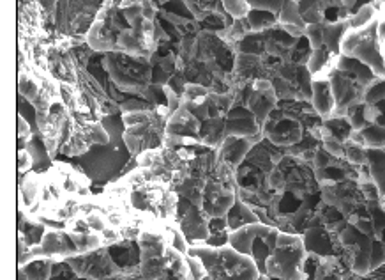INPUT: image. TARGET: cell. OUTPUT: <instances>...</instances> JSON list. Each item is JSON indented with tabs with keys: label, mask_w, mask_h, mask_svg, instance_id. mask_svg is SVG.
Wrapping results in <instances>:
<instances>
[{
	"label": "cell",
	"mask_w": 385,
	"mask_h": 280,
	"mask_svg": "<svg viewBox=\"0 0 385 280\" xmlns=\"http://www.w3.org/2000/svg\"><path fill=\"white\" fill-rule=\"evenodd\" d=\"M101 121L112 135V142L106 146H92L87 153L76 158V167L92 183L106 185L108 181H113L118 176H122L129 161H133L135 158L131 156L124 142L122 114L103 117Z\"/></svg>",
	"instance_id": "cell-1"
},
{
	"label": "cell",
	"mask_w": 385,
	"mask_h": 280,
	"mask_svg": "<svg viewBox=\"0 0 385 280\" xmlns=\"http://www.w3.org/2000/svg\"><path fill=\"white\" fill-rule=\"evenodd\" d=\"M191 256L202 259L207 268V277L203 280H258L262 271L251 256L237 252L230 245L190 246Z\"/></svg>",
	"instance_id": "cell-2"
},
{
	"label": "cell",
	"mask_w": 385,
	"mask_h": 280,
	"mask_svg": "<svg viewBox=\"0 0 385 280\" xmlns=\"http://www.w3.org/2000/svg\"><path fill=\"white\" fill-rule=\"evenodd\" d=\"M108 80L122 94L142 96L153 86V64L149 57H133L122 51H110L101 61Z\"/></svg>",
	"instance_id": "cell-3"
},
{
	"label": "cell",
	"mask_w": 385,
	"mask_h": 280,
	"mask_svg": "<svg viewBox=\"0 0 385 280\" xmlns=\"http://www.w3.org/2000/svg\"><path fill=\"white\" fill-rule=\"evenodd\" d=\"M306 259L308 250L302 234L281 231L276 249L265 263V275L279 280H306Z\"/></svg>",
	"instance_id": "cell-4"
},
{
	"label": "cell",
	"mask_w": 385,
	"mask_h": 280,
	"mask_svg": "<svg viewBox=\"0 0 385 280\" xmlns=\"http://www.w3.org/2000/svg\"><path fill=\"white\" fill-rule=\"evenodd\" d=\"M105 0H58L53 25L64 36H87Z\"/></svg>",
	"instance_id": "cell-5"
},
{
	"label": "cell",
	"mask_w": 385,
	"mask_h": 280,
	"mask_svg": "<svg viewBox=\"0 0 385 280\" xmlns=\"http://www.w3.org/2000/svg\"><path fill=\"white\" fill-rule=\"evenodd\" d=\"M342 55L357 59L369 66L379 79H385V61L382 48L376 39V21L362 31H348L342 41Z\"/></svg>",
	"instance_id": "cell-6"
},
{
	"label": "cell",
	"mask_w": 385,
	"mask_h": 280,
	"mask_svg": "<svg viewBox=\"0 0 385 280\" xmlns=\"http://www.w3.org/2000/svg\"><path fill=\"white\" fill-rule=\"evenodd\" d=\"M66 263L71 266V270L75 271L78 277L88 280H106L122 271V268L110 256L108 246H101L94 252L68 257Z\"/></svg>",
	"instance_id": "cell-7"
},
{
	"label": "cell",
	"mask_w": 385,
	"mask_h": 280,
	"mask_svg": "<svg viewBox=\"0 0 385 280\" xmlns=\"http://www.w3.org/2000/svg\"><path fill=\"white\" fill-rule=\"evenodd\" d=\"M264 131V139L269 140L270 144L277 147H288L295 146L302 140V123L297 119V117H292L288 114H284L283 110L276 109L270 117L267 119V123L262 128Z\"/></svg>",
	"instance_id": "cell-8"
},
{
	"label": "cell",
	"mask_w": 385,
	"mask_h": 280,
	"mask_svg": "<svg viewBox=\"0 0 385 280\" xmlns=\"http://www.w3.org/2000/svg\"><path fill=\"white\" fill-rule=\"evenodd\" d=\"M31 254L34 259L48 257L53 261H66L68 257L78 256V249L71 234L66 229H48L43 241L39 245L31 246Z\"/></svg>",
	"instance_id": "cell-9"
},
{
	"label": "cell",
	"mask_w": 385,
	"mask_h": 280,
	"mask_svg": "<svg viewBox=\"0 0 385 280\" xmlns=\"http://www.w3.org/2000/svg\"><path fill=\"white\" fill-rule=\"evenodd\" d=\"M237 201V188L227 186L220 179L212 178L205 183L203 188L202 209L209 219L214 216H227Z\"/></svg>",
	"instance_id": "cell-10"
},
{
	"label": "cell",
	"mask_w": 385,
	"mask_h": 280,
	"mask_svg": "<svg viewBox=\"0 0 385 280\" xmlns=\"http://www.w3.org/2000/svg\"><path fill=\"white\" fill-rule=\"evenodd\" d=\"M227 134L232 137L264 140L262 126L246 105H235L227 114Z\"/></svg>",
	"instance_id": "cell-11"
},
{
	"label": "cell",
	"mask_w": 385,
	"mask_h": 280,
	"mask_svg": "<svg viewBox=\"0 0 385 280\" xmlns=\"http://www.w3.org/2000/svg\"><path fill=\"white\" fill-rule=\"evenodd\" d=\"M177 222H179L180 229H183L184 236H186L190 246L205 245L210 231H209V216L205 215V211H203L202 208L191 204L190 208L186 209V213H184Z\"/></svg>",
	"instance_id": "cell-12"
},
{
	"label": "cell",
	"mask_w": 385,
	"mask_h": 280,
	"mask_svg": "<svg viewBox=\"0 0 385 280\" xmlns=\"http://www.w3.org/2000/svg\"><path fill=\"white\" fill-rule=\"evenodd\" d=\"M302 238H304V246L308 254H314V256L320 257L336 256L339 246H342L339 236L331 234L324 226L309 227L308 231H304Z\"/></svg>",
	"instance_id": "cell-13"
},
{
	"label": "cell",
	"mask_w": 385,
	"mask_h": 280,
	"mask_svg": "<svg viewBox=\"0 0 385 280\" xmlns=\"http://www.w3.org/2000/svg\"><path fill=\"white\" fill-rule=\"evenodd\" d=\"M258 142H260V139H244L228 135L225 142L221 144L220 149H217V164L220 161H227V164L239 169Z\"/></svg>",
	"instance_id": "cell-14"
},
{
	"label": "cell",
	"mask_w": 385,
	"mask_h": 280,
	"mask_svg": "<svg viewBox=\"0 0 385 280\" xmlns=\"http://www.w3.org/2000/svg\"><path fill=\"white\" fill-rule=\"evenodd\" d=\"M202 130V121L196 119L195 116L186 109L183 103L179 110L172 114L166 121V134L180 135V137H198Z\"/></svg>",
	"instance_id": "cell-15"
},
{
	"label": "cell",
	"mask_w": 385,
	"mask_h": 280,
	"mask_svg": "<svg viewBox=\"0 0 385 280\" xmlns=\"http://www.w3.org/2000/svg\"><path fill=\"white\" fill-rule=\"evenodd\" d=\"M277 105H279V98H277L274 89L265 91V93H257V91L251 89L246 99V106L250 109V112L253 114L255 119L258 121L262 128L267 123L270 114L277 109Z\"/></svg>",
	"instance_id": "cell-16"
},
{
	"label": "cell",
	"mask_w": 385,
	"mask_h": 280,
	"mask_svg": "<svg viewBox=\"0 0 385 280\" xmlns=\"http://www.w3.org/2000/svg\"><path fill=\"white\" fill-rule=\"evenodd\" d=\"M311 106L322 119H329L336 110V98L329 80H314Z\"/></svg>",
	"instance_id": "cell-17"
},
{
	"label": "cell",
	"mask_w": 385,
	"mask_h": 280,
	"mask_svg": "<svg viewBox=\"0 0 385 280\" xmlns=\"http://www.w3.org/2000/svg\"><path fill=\"white\" fill-rule=\"evenodd\" d=\"M270 226L264 222L250 224V226H244L240 229H235L230 233V239H228V245L233 246L237 252L244 254V256H251V250H253L255 239L260 234H264Z\"/></svg>",
	"instance_id": "cell-18"
},
{
	"label": "cell",
	"mask_w": 385,
	"mask_h": 280,
	"mask_svg": "<svg viewBox=\"0 0 385 280\" xmlns=\"http://www.w3.org/2000/svg\"><path fill=\"white\" fill-rule=\"evenodd\" d=\"M227 137V117H209L202 123L200 140H202L203 146L217 151Z\"/></svg>",
	"instance_id": "cell-19"
},
{
	"label": "cell",
	"mask_w": 385,
	"mask_h": 280,
	"mask_svg": "<svg viewBox=\"0 0 385 280\" xmlns=\"http://www.w3.org/2000/svg\"><path fill=\"white\" fill-rule=\"evenodd\" d=\"M92 146H94V144H92L91 139H88L85 128L73 119L71 135H69V139L62 144L61 153L68 158H78V156H81V154L87 153Z\"/></svg>",
	"instance_id": "cell-20"
},
{
	"label": "cell",
	"mask_w": 385,
	"mask_h": 280,
	"mask_svg": "<svg viewBox=\"0 0 385 280\" xmlns=\"http://www.w3.org/2000/svg\"><path fill=\"white\" fill-rule=\"evenodd\" d=\"M227 219H228V229H230V233L235 229H240V227H244V226H250V224L260 222V219H258V215L255 213V209L239 197H237L233 208L228 211Z\"/></svg>",
	"instance_id": "cell-21"
},
{
	"label": "cell",
	"mask_w": 385,
	"mask_h": 280,
	"mask_svg": "<svg viewBox=\"0 0 385 280\" xmlns=\"http://www.w3.org/2000/svg\"><path fill=\"white\" fill-rule=\"evenodd\" d=\"M350 31L348 20L325 21L324 24V45L334 55H342V41L346 32Z\"/></svg>",
	"instance_id": "cell-22"
},
{
	"label": "cell",
	"mask_w": 385,
	"mask_h": 280,
	"mask_svg": "<svg viewBox=\"0 0 385 280\" xmlns=\"http://www.w3.org/2000/svg\"><path fill=\"white\" fill-rule=\"evenodd\" d=\"M41 93L43 89H41V82L34 69H21L18 75V94L27 103H34Z\"/></svg>",
	"instance_id": "cell-23"
},
{
	"label": "cell",
	"mask_w": 385,
	"mask_h": 280,
	"mask_svg": "<svg viewBox=\"0 0 385 280\" xmlns=\"http://www.w3.org/2000/svg\"><path fill=\"white\" fill-rule=\"evenodd\" d=\"M314 280H346L339 257H320L317 263V270H314Z\"/></svg>",
	"instance_id": "cell-24"
},
{
	"label": "cell",
	"mask_w": 385,
	"mask_h": 280,
	"mask_svg": "<svg viewBox=\"0 0 385 280\" xmlns=\"http://www.w3.org/2000/svg\"><path fill=\"white\" fill-rule=\"evenodd\" d=\"M57 261L48 259V257H39L25 266L18 268V274L24 275L27 280H50L53 274V266Z\"/></svg>",
	"instance_id": "cell-25"
},
{
	"label": "cell",
	"mask_w": 385,
	"mask_h": 280,
	"mask_svg": "<svg viewBox=\"0 0 385 280\" xmlns=\"http://www.w3.org/2000/svg\"><path fill=\"white\" fill-rule=\"evenodd\" d=\"M205 183L203 179L198 178H188L186 181L180 183L179 186H175L173 190L179 194V197L186 199V201H190L191 204L198 206V208H202V202H203V188H205Z\"/></svg>",
	"instance_id": "cell-26"
},
{
	"label": "cell",
	"mask_w": 385,
	"mask_h": 280,
	"mask_svg": "<svg viewBox=\"0 0 385 280\" xmlns=\"http://www.w3.org/2000/svg\"><path fill=\"white\" fill-rule=\"evenodd\" d=\"M277 21H279V25H299L302 29L308 27V24L302 18L301 2L299 0H287L279 13H277Z\"/></svg>",
	"instance_id": "cell-27"
},
{
	"label": "cell",
	"mask_w": 385,
	"mask_h": 280,
	"mask_svg": "<svg viewBox=\"0 0 385 280\" xmlns=\"http://www.w3.org/2000/svg\"><path fill=\"white\" fill-rule=\"evenodd\" d=\"M247 21H250L253 32H267L276 25H279L277 14L265 9H251V13L247 14Z\"/></svg>",
	"instance_id": "cell-28"
},
{
	"label": "cell",
	"mask_w": 385,
	"mask_h": 280,
	"mask_svg": "<svg viewBox=\"0 0 385 280\" xmlns=\"http://www.w3.org/2000/svg\"><path fill=\"white\" fill-rule=\"evenodd\" d=\"M375 21H376V7L373 6V4H362V6L348 18V25H350L351 31L368 29L369 25H373Z\"/></svg>",
	"instance_id": "cell-29"
},
{
	"label": "cell",
	"mask_w": 385,
	"mask_h": 280,
	"mask_svg": "<svg viewBox=\"0 0 385 280\" xmlns=\"http://www.w3.org/2000/svg\"><path fill=\"white\" fill-rule=\"evenodd\" d=\"M237 54L265 55V32H251L235 48Z\"/></svg>",
	"instance_id": "cell-30"
},
{
	"label": "cell",
	"mask_w": 385,
	"mask_h": 280,
	"mask_svg": "<svg viewBox=\"0 0 385 280\" xmlns=\"http://www.w3.org/2000/svg\"><path fill=\"white\" fill-rule=\"evenodd\" d=\"M85 131H87L88 139H91V142L94 144V146H106V144L112 142V135H110V131L106 130V126L103 124V121H91V123L85 124Z\"/></svg>",
	"instance_id": "cell-31"
},
{
	"label": "cell",
	"mask_w": 385,
	"mask_h": 280,
	"mask_svg": "<svg viewBox=\"0 0 385 280\" xmlns=\"http://www.w3.org/2000/svg\"><path fill=\"white\" fill-rule=\"evenodd\" d=\"M368 149H385V124H369L362 130Z\"/></svg>",
	"instance_id": "cell-32"
},
{
	"label": "cell",
	"mask_w": 385,
	"mask_h": 280,
	"mask_svg": "<svg viewBox=\"0 0 385 280\" xmlns=\"http://www.w3.org/2000/svg\"><path fill=\"white\" fill-rule=\"evenodd\" d=\"M71 234V233H69ZM73 241H75L78 254H88V252H94V250L101 249L103 241H101V236L96 234V233H88V234H71Z\"/></svg>",
	"instance_id": "cell-33"
},
{
	"label": "cell",
	"mask_w": 385,
	"mask_h": 280,
	"mask_svg": "<svg viewBox=\"0 0 385 280\" xmlns=\"http://www.w3.org/2000/svg\"><path fill=\"white\" fill-rule=\"evenodd\" d=\"M345 160L350 161L355 167H362V165H368V147L359 146V144L345 142Z\"/></svg>",
	"instance_id": "cell-34"
},
{
	"label": "cell",
	"mask_w": 385,
	"mask_h": 280,
	"mask_svg": "<svg viewBox=\"0 0 385 280\" xmlns=\"http://www.w3.org/2000/svg\"><path fill=\"white\" fill-rule=\"evenodd\" d=\"M223 7L232 20H244L253 9L247 0H225Z\"/></svg>",
	"instance_id": "cell-35"
},
{
	"label": "cell",
	"mask_w": 385,
	"mask_h": 280,
	"mask_svg": "<svg viewBox=\"0 0 385 280\" xmlns=\"http://www.w3.org/2000/svg\"><path fill=\"white\" fill-rule=\"evenodd\" d=\"M210 91L207 86H202V84L196 82H188L186 87H184L183 93V101L186 103H198V101H205L209 98Z\"/></svg>",
	"instance_id": "cell-36"
},
{
	"label": "cell",
	"mask_w": 385,
	"mask_h": 280,
	"mask_svg": "<svg viewBox=\"0 0 385 280\" xmlns=\"http://www.w3.org/2000/svg\"><path fill=\"white\" fill-rule=\"evenodd\" d=\"M265 185H267L269 190L274 191V194H284V190H287V174H284V171L279 165H276V167L269 172L267 179H265Z\"/></svg>",
	"instance_id": "cell-37"
},
{
	"label": "cell",
	"mask_w": 385,
	"mask_h": 280,
	"mask_svg": "<svg viewBox=\"0 0 385 280\" xmlns=\"http://www.w3.org/2000/svg\"><path fill=\"white\" fill-rule=\"evenodd\" d=\"M384 99H385V79H376L375 82L369 84L368 89H366L364 103L376 105V103L384 101Z\"/></svg>",
	"instance_id": "cell-38"
},
{
	"label": "cell",
	"mask_w": 385,
	"mask_h": 280,
	"mask_svg": "<svg viewBox=\"0 0 385 280\" xmlns=\"http://www.w3.org/2000/svg\"><path fill=\"white\" fill-rule=\"evenodd\" d=\"M155 109L153 103H149L147 99H143L142 96H135V98H128L120 103V112L129 114V112H142V110H150Z\"/></svg>",
	"instance_id": "cell-39"
},
{
	"label": "cell",
	"mask_w": 385,
	"mask_h": 280,
	"mask_svg": "<svg viewBox=\"0 0 385 280\" xmlns=\"http://www.w3.org/2000/svg\"><path fill=\"white\" fill-rule=\"evenodd\" d=\"M85 220H87V224L91 226L92 233H96V234H101L103 231L108 227V220H106V215L101 211V209H96V211L85 215Z\"/></svg>",
	"instance_id": "cell-40"
},
{
	"label": "cell",
	"mask_w": 385,
	"mask_h": 280,
	"mask_svg": "<svg viewBox=\"0 0 385 280\" xmlns=\"http://www.w3.org/2000/svg\"><path fill=\"white\" fill-rule=\"evenodd\" d=\"M306 39L309 41V45L313 50H318V48H324V24L318 25H308L304 32Z\"/></svg>",
	"instance_id": "cell-41"
},
{
	"label": "cell",
	"mask_w": 385,
	"mask_h": 280,
	"mask_svg": "<svg viewBox=\"0 0 385 280\" xmlns=\"http://www.w3.org/2000/svg\"><path fill=\"white\" fill-rule=\"evenodd\" d=\"M186 261H188V266H190L191 280H203L207 277V268H205V264L202 263V259H200V257L188 254Z\"/></svg>",
	"instance_id": "cell-42"
},
{
	"label": "cell",
	"mask_w": 385,
	"mask_h": 280,
	"mask_svg": "<svg viewBox=\"0 0 385 280\" xmlns=\"http://www.w3.org/2000/svg\"><path fill=\"white\" fill-rule=\"evenodd\" d=\"M385 264V246L382 239H373V250H371V266L373 271L379 270L380 266Z\"/></svg>",
	"instance_id": "cell-43"
},
{
	"label": "cell",
	"mask_w": 385,
	"mask_h": 280,
	"mask_svg": "<svg viewBox=\"0 0 385 280\" xmlns=\"http://www.w3.org/2000/svg\"><path fill=\"white\" fill-rule=\"evenodd\" d=\"M34 171V158L29 153V149L18 151V174H27Z\"/></svg>",
	"instance_id": "cell-44"
},
{
	"label": "cell",
	"mask_w": 385,
	"mask_h": 280,
	"mask_svg": "<svg viewBox=\"0 0 385 280\" xmlns=\"http://www.w3.org/2000/svg\"><path fill=\"white\" fill-rule=\"evenodd\" d=\"M247 2L251 4L253 9H265V11H270V13L277 14L287 0H247Z\"/></svg>",
	"instance_id": "cell-45"
},
{
	"label": "cell",
	"mask_w": 385,
	"mask_h": 280,
	"mask_svg": "<svg viewBox=\"0 0 385 280\" xmlns=\"http://www.w3.org/2000/svg\"><path fill=\"white\" fill-rule=\"evenodd\" d=\"M163 91H165L166 106H168L170 116H172V114L175 112V110H179L180 106H183V96H180L179 93H175V91H173L170 86L163 87Z\"/></svg>",
	"instance_id": "cell-46"
},
{
	"label": "cell",
	"mask_w": 385,
	"mask_h": 280,
	"mask_svg": "<svg viewBox=\"0 0 385 280\" xmlns=\"http://www.w3.org/2000/svg\"><path fill=\"white\" fill-rule=\"evenodd\" d=\"M209 231H210V234L230 233V229H228L227 216H214V219H209Z\"/></svg>",
	"instance_id": "cell-47"
},
{
	"label": "cell",
	"mask_w": 385,
	"mask_h": 280,
	"mask_svg": "<svg viewBox=\"0 0 385 280\" xmlns=\"http://www.w3.org/2000/svg\"><path fill=\"white\" fill-rule=\"evenodd\" d=\"M101 241H103V246H112V245H117L118 241H122V234L118 229H113V227H106L105 231H103L101 234Z\"/></svg>",
	"instance_id": "cell-48"
},
{
	"label": "cell",
	"mask_w": 385,
	"mask_h": 280,
	"mask_svg": "<svg viewBox=\"0 0 385 280\" xmlns=\"http://www.w3.org/2000/svg\"><path fill=\"white\" fill-rule=\"evenodd\" d=\"M170 79H172V73H168L166 69H163L161 66H153V84L154 86H159V87L168 86Z\"/></svg>",
	"instance_id": "cell-49"
},
{
	"label": "cell",
	"mask_w": 385,
	"mask_h": 280,
	"mask_svg": "<svg viewBox=\"0 0 385 280\" xmlns=\"http://www.w3.org/2000/svg\"><path fill=\"white\" fill-rule=\"evenodd\" d=\"M142 16L147 21H155L159 16V7L154 0H145L142 4Z\"/></svg>",
	"instance_id": "cell-50"
},
{
	"label": "cell",
	"mask_w": 385,
	"mask_h": 280,
	"mask_svg": "<svg viewBox=\"0 0 385 280\" xmlns=\"http://www.w3.org/2000/svg\"><path fill=\"white\" fill-rule=\"evenodd\" d=\"M357 2H359V0H343V7L350 11V9H354L355 4H357Z\"/></svg>",
	"instance_id": "cell-51"
},
{
	"label": "cell",
	"mask_w": 385,
	"mask_h": 280,
	"mask_svg": "<svg viewBox=\"0 0 385 280\" xmlns=\"http://www.w3.org/2000/svg\"><path fill=\"white\" fill-rule=\"evenodd\" d=\"M110 2H112L113 6H117V7H118V6H120L122 2H125V0H110Z\"/></svg>",
	"instance_id": "cell-52"
},
{
	"label": "cell",
	"mask_w": 385,
	"mask_h": 280,
	"mask_svg": "<svg viewBox=\"0 0 385 280\" xmlns=\"http://www.w3.org/2000/svg\"><path fill=\"white\" fill-rule=\"evenodd\" d=\"M155 4H159V6H163V4H166V2H173V0H154Z\"/></svg>",
	"instance_id": "cell-53"
},
{
	"label": "cell",
	"mask_w": 385,
	"mask_h": 280,
	"mask_svg": "<svg viewBox=\"0 0 385 280\" xmlns=\"http://www.w3.org/2000/svg\"><path fill=\"white\" fill-rule=\"evenodd\" d=\"M258 280H269V277H267V275H262V277L258 279Z\"/></svg>",
	"instance_id": "cell-54"
},
{
	"label": "cell",
	"mask_w": 385,
	"mask_h": 280,
	"mask_svg": "<svg viewBox=\"0 0 385 280\" xmlns=\"http://www.w3.org/2000/svg\"><path fill=\"white\" fill-rule=\"evenodd\" d=\"M221 2H225V0H221Z\"/></svg>",
	"instance_id": "cell-55"
}]
</instances>
